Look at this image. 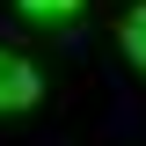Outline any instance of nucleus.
Wrapping results in <instances>:
<instances>
[{"mask_svg":"<svg viewBox=\"0 0 146 146\" xmlns=\"http://www.w3.org/2000/svg\"><path fill=\"white\" fill-rule=\"evenodd\" d=\"M124 51H131V66L146 73V0L131 7V15H124Z\"/></svg>","mask_w":146,"mask_h":146,"instance_id":"3","label":"nucleus"},{"mask_svg":"<svg viewBox=\"0 0 146 146\" xmlns=\"http://www.w3.org/2000/svg\"><path fill=\"white\" fill-rule=\"evenodd\" d=\"M15 7L29 22H73V15H80V0H15Z\"/></svg>","mask_w":146,"mask_h":146,"instance_id":"2","label":"nucleus"},{"mask_svg":"<svg viewBox=\"0 0 146 146\" xmlns=\"http://www.w3.org/2000/svg\"><path fill=\"white\" fill-rule=\"evenodd\" d=\"M36 95H44V80H36L29 58L0 51V117H22V110H36Z\"/></svg>","mask_w":146,"mask_h":146,"instance_id":"1","label":"nucleus"}]
</instances>
